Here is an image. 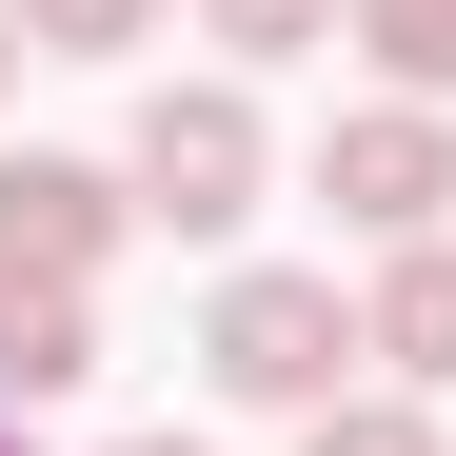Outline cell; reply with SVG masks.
Returning <instances> with one entry per match:
<instances>
[{
    "label": "cell",
    "instance_id": "cell-1",
    "mask_svg": "<svg viewBox=\"0 0 456 456\" xmlns=\"http://www.w3.org/2000/svg\"><path fill=\"white\" fill-rule=\"evenodd\" d=\"M199 357H218V397H258V417H338L357 357H377V318H357L338 278H218Z\"/></svg>",
    "mask_w": 456,
    "mask_h": 456
},
{
    "label": "cell",
    "instance_id": "cell-2",
    "mask_svg": "<svg viewBox=\"0 0 456 456\" xmlns=\"http://www.w3.org/2000/svg\"><path fill=\"white\" fill-rule=\"evenodd\" d=\"M119 179H139V218H159V239H218V218H258L278 139H258L239 80H159V100H139V139H119Z\"/></svg>",
    "mask_w": 456,
    "mask_h": 456
},
{
    "label": "cell",
    "instance_id": "cell-3",
    "mask_svg": "<svg viewBox=\"0 0 456 456\" xmlns=\"http://www.w3.org/2000/svg\"><path fill=\"white\" fill-rule=\"evenodd\" d=\"M318 199L357 218V239H397V258H417L436 218H456V119H436V100H357V119L318 139Z\"/></svg>",
    "mask_w": 456,
    "mask_h": 456
},
{
    "label": "cell",
    "instance_id": "cell-4",
    "mask_svg": "<svg viewBox=\"0 0 456 456\" xmlns=\"http://www.w3.org/2000/svg\"><path fill=\"white\" fill-rule=\"evenodd\" d=\"M119 218H139L119 159H0V278H80V297H100Z\"/></svg>",
    "mask_w": 456,
    "mask_h": 456
},
{
    "label": "cell",
    "instance_id": "cell-5",
    "mask_svg": "<svg viewBox=\"0 0 456 456\" xmlns=\"http://www.w3.org/2000/svg\"><path fill=\"white\" fill-rule=\"evenodd\" d=\"M377 357H397V397H456V239H417V258H377Z\"/></svg>",
    "mask_w": 456,
    "mask_h": 456
},
{
    "label": "cell",
    "instance_id": "cell-6",
    "mask_svg": "<svg viewBox=\"0 0 456 456\" xmlns=\"http://www.w3.org/2000/svg\"><path fill=\"white\" fill-rule=\"evenodd\" d=\"M100 377V297L80 278H0V397H80Z\"/></svg>",
    "mask_w": 456,
    "mask_h": 456
},
{
    "label": "cell",
    "instance_id": "cell-7",
    "mask_svg": "<svg viewBox=\"0 0 456 456\" xmlns=\"http://www.w3.org/2000/svg\"><path fill=\"white\" fill-rule=\"evenodd\" d=\"M357 40H377L397 100H456V0H357Z\"/></svg>",
    "mask_w": 456,
    "mask_h": 456
},
{
    "label": "cell",
    "instance_id": "cell-8",
    "mask_svg": "<svg viewBox=\"0 0 456 456\" xmlns=\"http://www.w3.org/2000/svg\"><path fill=\"white\" fill-rule=\"evenodd\" d=\"M297 456H436V397H338V417H297Z\"/></svg>",
    "mask_w": 456,
    "mask_h": 456
},
{
    "label": "cell",
    "instance_id": "cell-9",
    "mask_svg": "<svg viewBox=\"0 0 456 456\" xmlns=\"http://www.w3.org/2000/svg\"><path fill=\"white\" fill-rule=\"evenodd\" d=\"M199 20H218V40H239V60H318V40L357 20V0H199Z\"/></svg>",
    "mask_w": 456,
    "mask_h": 456
},
{
    "label": "cell",
    "instance_id": "cell-10",
    "mask_svg": "<svg viewBox=\"0 0 456 456\" xmlns=\"http://www.w3.org/2000/svg\"><path fill=\"white\" fill-rule=\"evenodd\" d=\"M20 40L40 60H119V40H159V0H20Z\"/></svg>",
    "mask_w": 456,
    "mask_h": 456
},
{
    "label": "cell",
    "instance_id": "cell-11",
    "mask_svg": "<svg viewBox=\"0 0 456 456\" xmlns=\"http://www.w3.org/2000/svg\"><path fill=\"white\" fill-rule=\"evenodd\" d=\"M20 60H40V40H20V0H0V100H20Z\"/></svg>",
    "mask_w": 456,
    "mask_h": 456
},
{
    "label": "cell",
    "instance_id": "cell-12",
    "mask_svg": "<svg viewBox=\"0 0 456 456\" xmlns=\"http://www.w3.org/2000/svg\"><path fill=\"white\" fill-rule=\"evenodd\" d=\"M119 456H199V436H119Z\"/></svg>",
    "mask_w": 456,
    "mask_h": 456
},
{
    "label": "cell",
    "instance_id": "cell-13",
    "mask_svg": "<svg viewBox=\"0 0 456 456\" xmlns=\"http://www.w3.org/2000/svg\"><path fill=\"white\" fill-rule=\"evenodd\" d=\"M0 456H20V436H0Z\"/></svg>",
    "mask_w": 456,
    "mask_h": 456
}]
</instances>
